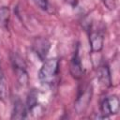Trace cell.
<instances>
[{
    "label": "cell",
    "mask_w": 120,
    "mask_h": 120,
    "mask_svg": "<svg viewBox=\"0 0 120 120\" xmlns=\"http://www.w3.org/2000/svg\"><path fill=\"white\" fill-rule=\"evenodd\" d=\"M10 17V10L8 7L0 8V28L6 29L8 27Z\"/></svg>",
    "instance_id": "cell-10"
},
{
    "label": "cell",
    "mask_w": 120,
    "mask_h": 120,
    "mask_svg": "<svg viewBox=\"0 0 120 120\" xmlns=\"http://www.w3.org/2000/svg\"><path fill=\"white\" fill-rule=\"evenodd\" d=\"M99 82H101V84H103L105 87H110L112 85V78H111V73H110V69L109 67L105 64H103L102 66L99 67L98 69V73Z\"/></svg>",
    "instance_id": "cell-8"
},
{
    "label": "cell",
    "mask_w": 120,
    "mask_h": 120,
    "mask_svg": "<svg viewBox=\"0 0 120 120\" xmlns=\"http://www.w3.org/2000/svg\"><path fill=\"white\" fill-rule=\"evenodd\" d=\"M8 96V85L5 75L0 67V100H5Z\"/></svg>",
    "instance_id": "cell-12"
},
{
    "label": "cell",
    "mask_w": 120,
    "mask_h": 120,
    "mask_svg": "<svg viewBox=\"0 0 120 120\" xmlns=\"http://www.w3.org/2000/svg\"><path fill=\"white\" fill-rule=\"evenodd\" d=\"M38 94L37 90L33 89L29 92V95L27 98V103H26V108L28 111H33V109L38 106Z\"/></svg>",
    "instance_id": "cell-11"
},
{
    "label": "cell",
    "mask_w": 120,
    "mask_h": 120,
    "mask_svg": "<svg viewBox=\"0 0 120 120\" xmlns=\"http://www.w3.org/2000/svg\"><path fill=\"white\" fill-rule=\"evenodd\" d=\"M25 117H26V108L23 105V103L20 99H18L14 104L12 118L22 119V118H25Z\"/></svg>",
    "instance_id": "cell-9"
},
{
    "label": "cell",
    "mask_w": 120,
    "mask_h": 120,
    "mask_svg": "<svg viewBox=\"0 0 120 120\" xmlns=\"http://www.w3.org/2000/svg\"><path fill=\"white\" fill-rule=\"evenodd\" d=\"M89 44L93 52H100L104 44L103 34L98 29H91L89 32Z\"/></svg>",
    "instance_id": "cell-5"
},
{
    "label": "cell",
    "mask_w": 120,
    "mask_h": 120,
    "mask_svg": "<svg viewBox=\"0 0 120 120\" xmlns=\"http://www.w3.org/2000/svg\"><path fill=\"white\" fill-rule=\"evenodd\" d=\"M91 95H92V91H91L90 86L83 87L81 90L80 94L77 97L76 103H75V108L78 112H82L87 108L88 103L91 100Z\"/></svg>",
    "instance_id": "cell-6"
},
{
    "label": "cell",
    "mask_w": 120,
    "mask_h": 120,
    "mask_svg": "<svg viewBox=\"0 0 120 120\" xmlns=\"http://www.w3.org/2000/svg\"><path fill=\"white\" fill-rule=\"evenodd\" d=\"M34 2L36 3V5L43 9V10H48L49 8V0H34Z\"/></svg>",
    "instance_id": "cell-13"
},
{
    "label": "cell",
    "mask_w": 120,
    "mask_h": 120,
    "mask_svg": "<svg viewBox=\"0 0 120 120\" xmlns=\"http://www.w3.org/2000/svg\"><path fill=\"white\" fill-rule=\"evenodd\" d=\"M59 71V60L57 58H49L44 61L38 71V79L42 84H52Z\"/></svg>",
    "instance_id": "cell-1"
},
{
    "label": "cell",
    "mask_w": 120,
    "mask_h": 120,
    "mask_svg": "<svg viewBox=\"0 0 120 120\" xmlns=\"http://www.w3.org/2000/svg\"><path fill=\"white\" fill-rule=\"evenodd\" d=\"M69 69H70L71 75L75 79H80L83 75V68H82V60H81V56H80L79 45H77V47L75 49V52H74V54L71 58L70 65H69Z\"/></svg>",
    "instance_id": "cell-4"
},
{
    "label": "cell",
    "mask_w": 120,
    "mask_h": 120,
    "mask_svg": "<svg viewBox=\"0 0 120 120\" xmlns=\"http://www.w3.org/2000/svg\"><path fill=\"white\" fill-rule=\"evenodd\" d=\"M100 111L103 117L116 114L119 112V98L117 96L112 95L105 98L101 102Z\"/></svg>",
    "instance_id": "cell-3"
},
{
    "label": "cell",
    "mask_w": 120,
    "mask_h": 120,
    "mask_svg": "<svg viewBox=\"0 0 120 120\" xmlns=\"http://www.w3.org/2000/svg\"><path fill=\"white\" fill-rule=\"evenodd\" d=\"M101 1L106 6V8H108L109 9H111V10L114 9L115 5H116L115 4V0H101Z\"/></svg>",
    "instance_id": "cell-14"
},
{
    "label": "cell",
    "mask_w": 120,
    "mask_h": 120,
    "mask_svg": "<svg viewBox=\"0 0 120 120\" xmlns=\"http://www.w3.org/2000/svg\"><path fill=\"white\" fill-rule=\"evenodd\" d=\"M11 61H12V66L19 82L22 85H26L28 82V74L26 71V66L24 64L23 59L20 55L14 53L11 58Z\"/></svg>",
    "instance_id": "cell-2"
},
{
    "label": "cell",
    "mask_w": 120,
    "mask_h": 120,
    "mask_svg": "<svg viewBox=\"0 0 120 120\" xmlns=\"http://www.w3.org/2000/svg\"><path fill=\"white\" fill-rule=\"evenodd\" d=\"M33 48H34L35 52L38 54V56L41 60H44L50 49V42L46 38H38L35 40L33 44Z\"/></svg>",
    "instance_id": "cell-7"
}]
</instances>
